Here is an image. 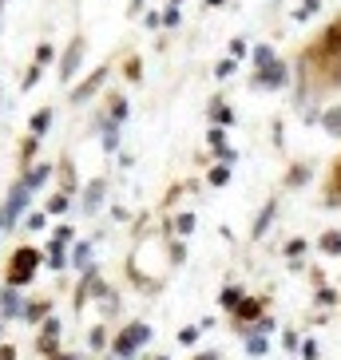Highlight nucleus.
I'll use <instances>...</instances> for the list:
<instances>
[{
  "label": "nucleus",
  "instance_id": "obj_3",
  "mask_svg": "<svg viewBox=\"0 0 341 360\" xmlns=\"http://www.w3.org/2000/svg\"><path fill=\"white\" fill-rule=\"evenodd\" d=\"M112 76H115V72H112V63H99L92 76H83L80 83L72 87V103H76V107L92 103V99H96V95L103 92V87H107V79H112Z\"/></svg>",
  "mask_w": 341,
  "mask_h": 360
},
{
  "label": "nucleus",
  "instance_id": "obj_46",
  "mask_svg": "<svg viewBox=\"0 0 341 360\" xmlns=\"http://www.w3.org/2000/svg\"><path fill=\"white\" fill-rule=\"evenodd\" d=\"M0 360H17V348H12V345H0Z\"/></svg>",
  "mask_w": 341,
  "mask_h": 360
},
{
  "label": "nucleus",
  "instance_id": "obj_23",
  "mask_svg": "<svg viewBox=\"0 0 341 360\" xmlns=\"http://www.w3.org/2000/svg\"><path fill=\"white\" fill-rule=\"evenodd\" d=\"M40 142H44V139L24 135V142H20V171H28V167L36 162V155H40Z\"/></svg>",
  "mask_w": 341,
  "mask_h": 360
},
{
  "label": "nucleus",
  "instance_id": "obj_15",
  "mask_svg": "<svg viewBox=\"0 0 341 360\" xmlns=\"http://www.w3.org/2000/svg\"><path fill=\"white\" fill-rule=\"evenodd\" d=\"M322 198H325V206H341V155H338V162L329 167V178H325Z\"/></svg>",
  "mask_w": 341,
  "mask_h": 360
},
{
  "label": "nucleus",
  "instance_id": "obj_47",
  "mask_svg": "<svg viewBox=\"0 0 341 360\" xmlns=\"http://www.w3.org/2000/svg\"><path fill=\"white\" fill-rule=\"evenodd\" d=\"M92 348H103V329H92Z\"/></svg>",
  "mask_w": 341,
  "mask_h": 360
},
{
  "label": "nucleus",
  "instance_id": "obj_43",
  "mask_svg": "<svg viewBox=\"0 0 341 360\" xmlns=\"http://www.w3.org/2000/svg\"><path fill=\"white\" fill-rule=\"evenodd\" d=\"M246 348H250L254 357H262V352H266V337H254V341H250V345H246Z\"/></svg>",
  "mask_w": 341,
  "mask_h": 360
},
{
  "label": "nucleus",
  "instance_id": "obj_41",
  "mask_svg": "<svg viewBox=\"0 0 341 360\" xmlns=\"http://www.w3.org/2000/svg\"><path fill=\"white\" fill-rule=\"evenodd\" d=\"M333 301H338L333 289H318V305H333Z\"/></svg>",
  "mask_w": 341,
  "mask_h": 360
},
{
  "label": "nucleus",
  "instance_id": "obj_18",
  "mask_svg": "<svg viewBox=\"0 0 341 360\" xmlns=\"http://www.w3.org/2000/svg\"><path fill=\"white\" fill-rule=\"evenodd\" d=\"M52 119H56V111L52 107H40V111H32V119H28V135H36V139H44L52 131Z\"/></svg>",
  "mask_w": 341,
  "mask_h": 360
},
{
  "label": "nucleus",
  "instance_id": "obj_26",
  "mask_svg": "<svg viewBox=\"0 0 341 360\" xmlns=\"http://www.w3.org/2000/svg\"><path fill=\"white\" fill-rule=\"evenodd\" d=\"M262 305H266V301L262 297H250V301H238V305H234V321H250V317H258L262 313Z\"/></svg>",
  "mask_w": 341,
  "mask_h": 360
},
{
  "label": "nucleus",
  "instance_id": "obj_21",
  "mask_svg": "<svg viewBox=\"0 0 341 360\" xmlns=\"http://www.w3.org/2000/svg\"><path fill=\"white\" fill-rule=\"evenodd\" d=\"M56 171H60V190H68V194H76V190H80V174L72 171V158H60V167H56Z\"/></svg>",
  "mask_w": 341,
  "mask_h": 360
},
{
  "label": "nucleus",
  "instance_id": "obj_48",
  "mask_svg": "<svg viewBox=\"0 0 341 360\" xmlns=\"http://www.w3.org/2000/svg\"><path fill=\"white\" fill-rule=\"evenodd\" d=\"M207 4H211V8H218V4H227V0H207Z\"/></svg>",
  "mask_w": 341,
  "mask_h": 360
},
{
  "label": "nucleus",
  "instance_id": "obj_14",
  "mask_svg": "<svg viewBox=\"0 0 341 360\" xmlns=\"http://www.w3.org/2000/svg\"><path fill=\"white\" fill-rule=\"evenodd\" d=\"M0 313L4 317H24V297H20L17 285L4 282V293H0Z\"/></svg>",
  "mask_w": 341,
  "mask_h": 360
},
{
  "label": "nucleus",
  "instance_id": "obj_5",
  "mask_svg": "<svg viewBox=\"0 0 341 360\" xmlns=\"http://www.w3.org/2000/svg\"><path fill=\"white\" fill-rule=\"evenodd\" d=\"M254 87H266V92H282V87H290V63L286 60H270L266 63V67H258V72H254Z\"/></svg>",
  "mask_w": 341,
  "mask_h": 360
},
{
  "label": "nucleus",
  "instance_id": "obj_4",
  "mask_svg": "<svg viewBox=\"0 0 341 360\" xmlns=\"http://www.w3.org/2000/svg\"><path fill=\"white\" fill-rule=\"evenodd\" d=\"M83 52H87V40H83V36H72L64 47V56H60V63H56V79H60V83H72V79H76V72H80V63H83Z\"/></svg>",
  "mask_w": 341,
  "mask_h": 360
},
{
  "label": "nucleus",
  "instance_id": "obj_6",
  "mask_svg": "<svg viewBox=\"0 0 341 360\" xmlns=\"http://www.w3.org/2000/svg\"><path fill=\"white\" fill-rule=\"evenodd\" d=\"M147 341H151V329L135 321V325H127V329H123V337H115L112 352H115V357H123V360H131V357H135V348L147 345Z\"/></svg>",
  "mask_w": 341,
  "mask_h": 360
},
{
  "label": "nucleus",
  "instance_id": "obj_50",
  "mask_svg": "<svg viewBox=\"0 0 341 360\" xmlns=\"http://www.w3.org/2000/svg\"><path fill=\"white\" fill-rule=\"evenodd\" d=\"M0 111H4V87H0Z\"/></svg>",
  "mask_w": 341,
  "mask_h": 360
},
{
  "label": "nucleus",
  "instance_id": "obj_19",
  "mask_svg": "<svg viewBox=\"0 0 341 360\" xmlns=\"http://www.w3.org/2000/svg\"><path fill=\"white\" fill-rule=\"evenodd\" d=\"M318 123H322V131L329 139H341V103L338 107H325L322 115H318Z\"/></svg>",
  "mask_w": 341,
  "mask_h": 360
},
{
  "label": "nucleus",
  "instance_id": "obj_8",
  "mask_svg": "<svg viewBox=\"0 0 341 360\" xmlns=\"http://www.w3.org/2000/svg\"><path fill=\"white\" fill-rule=\"evenodd\" d=\"M92 250H96V237H76V242H72V250H68V266L76 269V273L92 269V266H96Z\"/></svg>",
  "mask_w": 341,
  "mask_h": 360
},
{
  "label": "nucleus",
  "instance_id": "obj_42",
  "mask_svg": "<svg viewBox=\"0 0 341 360\" xmlns=\"http://www.w3.org/2000/svg\"><path fill=\"white\" fill-rule=\"evenodd\" d=\"M143 24H147V28H163V12H147Z\"/></svg>",
  "mask_w": 341,
  "mask_h": 360
},
{
  "label": "nucleus",
  "instance_id": "obj_22",
  "mask_svg": "<svg viewBox=\"0 0 341 360\" xmlns=\"http://www.w3.org/2000/svg\"><path fill=\"white\" fill-rule=\"evenodd\" d=\"M230 178H234V162H214L211 171H207V182H211L214 190L230 187Z\"/></svg>",
  "mask_w": 341,
  "mask_h": 360
},
{
  "label": "nucleus",
  "instance_id": "obj_25",
  "mask_svg": "<svg viewBox=\"0 0 341 360\" xmlns=\"http://www.w3.org/2000/svg\"><path fill=\"white\" fill-rule=\"evenodd\" d=\"M44 257H48V269H68V246H60V242H48Z\"/></svg>",
  "mask_w": 341,
  "mask_h": 360
},
{
  "label": "nucleus",
  "instance_id": "obj_38",
  "mask_svg": "<svg viewBox=\"0 0 341 360\" xmlns=\"http://www.w3.org/2000/svg\"><path fill=\"white\" fill-rule=\"evenodd\" d=\"M238 301H242V289H238V285H227V289H223V309L234 313V305H238Z\"/></svg>",
  "mask_w": 341,
  "mask_h": 360
},
{
  "label": "nucleus",
  "instance_id": "obj_29",
  "mask_svg": "<svg viewBox=\"0 0 341 360\" xmlns=\"http://www.w3.org/2000/svg\"><path fill=\"white\" fill-rule=\"evenodd\" d=\"M250 56H254V72H258V67H266V63L274 60L278 52L270 44H254V47H250Z\"/></svg>",
  "mask_w": 341,
  "mask_h": 360
},
{
  "label": "nucleus",
  "instance_id": "obj_2",
  "mask_svg": "<svg viewBox=\"0 0 341 360\" xmlns=\"http://www.w3.org/2000/svg\"><path fill=\"white\" fill-rule=\"evenodd\" d=\"M28 206H32V190H28V182H24V178H17V182L8 187L4 206H0V234H8V230L24 218V210H28Z\"/></svg>",
  "mask_w": 341,
  "mask_h": 360
},
{
  "label": "nucleus",
  "instance_id": "obj_24",
  "mask_svg": "<svg viewBox=\"0 0 341 360\" xmlns=\"http://www.w3.org/2000/svg\"><path fill=\"white\" fill-rule=\"evenodd\" d=\"M167 230H171L175 237H187L191 230H195V214H191V210H183V214H175V218L167 222Z\"/></svg>",
  "mask_w": 341,
  "mask_h": 360
},
{
  "label": "nucleus",
  "instance_id": "obj_34",
  "mask_svg": "<svg viewBox=\"0 0 341 360\" xmlns=\"http://www.w3.org/2000/svg\"><path fill=\"white\" fill-rule=\"evenodd\" d=\"M313 12H322V0H302V4H298L290 16H293V20H309Z\"/></svg>",
  "mask_w": 341,
  "mask_h": 360
},
{
  "label": "nucleus",
  "instance_id": "obj_11",
  "mask_svg": "<svg viewBox=\"0 0 341 360\" xmlns=\"http://www.w3.org/2000/svg\"><path fill=\"white\" fill-rule=\"evenodd\" d=\"M278 210H282V202H278V198H270V202L258 210V218H254V226H250V237H254V242H262V237L270 234V226H274Z\"/></svg>",
  "mask_w": 341,
  "mask_h": 360
},
{
  "label": "nucleus",
  "instance_id": "obj_36",
  "mask_svg": "<svg viewBox=\"0 0 341 360\" xmlns=\"http://www.w3.org/2000/svg\"><path fill=\"white\" fill-rule=\"evenodd\" d=\"M246 52H250V40H246V36H234L227 47V56H234V60H246Z\"/></svg>",
  "mask_w": 341,
  "mask_h": 360
},
{
  "label": "nucleus",
  "instance_id": "obj_1",
  "mask_svg": "<svg viewBox=\"0 0 341 360\" xmlns=\"http://www.w3.org/2000/svg\"><path fill=\"white\" fill-rule=\"evenodd\" d=\"M36 266H44V250H36V246H17L12 250V262L4 269V282L8 285H28L36 277Z\"/></svg>",
  "mask_w": 341,
  "mask_h": 360
},
{
  "label": "nucleus",
  "instance_id": "obj_39",
  "mask_svg": "<svg viewBox=\"0 0 341 360\" xmlns=\"http://www.w3.org/2000/svg\"><path fill=\"white\" fill-rule=\"evenodd\" d=\"M302 253H306V237H290V242H286V257H290V262H298Z\"/></svg>",
  "mask_w": 341,
  "mask_h": 360
},
{
  "label": "nucleus",
  "instance_id": "obj_51",
  "mask_svg": "<svg viewBox=\"0 0 341 360\" xmlns=\"http://www.w3.org/2000/svg\"><path fill=\"white\" fill-rule=\"evenodd\" d=\"M167 4H183V0H167Z\"/></svg>",
  "mask_w": 341,
  "mask_h": 360
},
{
  "label": "nucleus",
  "instance_id": "obj_33",
  "mask_svg": "<svg viewBox=\"0 0 341 360\" xmlns=\"http://www.w3.org/2000/svg\"><path fill=\"white\" fill-rule=\"evenodd\" d=\"M32 60H36V63H44V67H48V63H56V44H48V40H44V44H36Z\"/></svg>",
  "mask_w": 341,
  "mask_h": 360
},
{
  "label": "nucleus",
  "instance_id": "obj_27",
  "mask_svg": "<svg viewBox=\"0 0 341 360\" xmlns=\"http://www.w3.org/2000/svg\"><path fill=\"white\" fill-rule=\"evenodd\" d=\"M318 250L329 253V257H341V230H325V234L318 237Z\"/></svg>",
  "mask_w": 341,
  "mask_h": 360
},
{
  "label": "nucleus",
  "instance_id": "obj_28",
  "mask_svg": "<svg viewBox=\"0 0 341 360\" xmlns=\"http://www.w3.org/2000/svg\"><path fill=\"white\" fill-rule=\"evenodd\" d=\"M123 79H127V83H139V79H143V60H139V56H127V60H123Z\"/></svg>",
  "mask_w": 341,
  "mask_h": 360
},
{
  "label": "nucleus",
  "instance_id": "obj_16",
  "mask_svg": "<svg viewBox=\"0 0 341 360\" xmlns=\"http://www.w3.org/2000/svg\"><path fill=\"white\" fill-rule=\"evenodd\" d=\"M103 115H107V123L123 127V119H127V99H123L119 92H112L107 99H103Z\"/></svg>",
  "mask_w": 341,
  "mask_h": 360
},
{
  "label": "nucleus",
  "instance_id": "obj_45",
  "mask_svg": "<svg viewBox=\"0 0 341 360\" xmlns=\"http://www.w3.org/2000/svg\"><path fill=\"white\" fill-rule=\"evenodd\" d=\"M143 4H147V0H127V16H139V12H143Z\"/></svg>",
  "mask_w": 341,
  "mask_h": 360
},
{
  "label": "nucleus",
  "instance_id": "obj_31",
  "mask_svg": "<svg viewBox=\"0 0 341 360\" xmlns=\"http://www.w3.org/2000/svg\"><path fill=\"white\" fill-rule=\"evenodd\" d=\"M230 76H238V60H234V56L214 63V79H230Z\"/></svg>",
  "mask_w": 341,
  "mask_h": 360
},
{
  "label": "nucleus",
  "instance_id": "obj_13",
  "mask_svg": "<svg viewBox=\"0 0 341 360\" xmlns=\"http://www.w3.org/2000/svg\"><path fill=\"white\" fill-rule=\"evenodd\" d=\"M309 178H313V162L302 158V162H290V171H286V178H282V187H286V190H302Z\"/></svg>",
  "mask_w": 341,
  "mask_h": 360
},
{
  "label": "nucleus",
  "instance_id": "obj_49",
  "mask_svg": "<svg viewBox=\"0 0 341 360\" xmlns=\"http://www.w3.org/2000/svg\"><path fill=\"white\" fill-rule=\"evenodd\" d=\"M4 4H8V0H0V20H4Z\"/></svg>",
  "mask_w": 341,
  "mask_h": 360
},
{
  "label": "nucleus",
  "instance_id": "obj_9",
  "mask_svg": "<svg viewBox=\"0 0 341 360\" xmlns=\"http://www.w3.org/2000/svg\"><path fill=\"white\" fill-rule=\"evenodd\" d=\"M207 147H211V155H218V162H238V151L227 142V127H211L207 131Z\"/></svg>",
  "mask_w": 341,
  "mask_h": 360
},
{
  "label": "nucleus",
  "instance_id": "obj_20",
  "mask_svg": "<svg viewBox=\"0 0 341 360\" xmlns=\"http://www.w3.org/2000/svg\"><path fill=\"white\" fill-rule=\"evenodd\" d=\"M44 210H48V218H64L68 210H72V194H68V190H56L48 202H44Z\"/></svg>",
  "mask_w": 341,
  "mask_h": 360
},
{
  "label": "nucleus",
  "instance_id": "obj_35",
  "mask_svg": "<svg viewBox=\"0 0 341 360\" xmlns=\"http://www.w3.org/2000/svg\"><path fill=\"white\" fill-rule=\"evenodd\" d=\"M52 242H60V246H72V242H76V230H72L68 222H60V226L52 230Z\"/></svg>",
  "mask_w": 341,
  "mask_h": 360
},
{
  "label": "nucleus",
  "instance_id": "obj_10",
  "mask_svg": "<svg viewBox=\"0 0 341 360\" xmlns=\"http://www.w3.org/2000/svg\"><path fill=\"white\" fill-rule=\"evenodd\" d=\"M20 178L28 182V190H32V194H40V190L56 178V167H52V162H32L28 171H20Z\"/></svg>",
  "mask_w": 341,
  "mask_h": 360
},
{
  "label": "nucleus",
  "instance_id": "obj_37",
  "mask_svg": "<svg viewBox=\"0 0 341 360\" xmlns=\"http://www.w3.org/2000/svg\"><path fill=\"white\" fill-rule=\"evenodd\" d=\"M48 309H52V301H32V305L24 309V321H32V325H36V321L48 313Z\"/></svg>",
  "mask_w": 341,
  "mask_h": 360
},
{
  "label": "nucleus",
  "instance_id": "obj_30",
  "mask_svg": "<svg viewBox=\"0 0 341 360\" xmlns=\"http://www.w3.org/2000/svg\"><path fill=\"white\" fill-rule=\"evenodd\" d=\"M40 76H44V63L32 60V67H28V72H24V79H20V92H32L36 83H40Z\"/></svg>",
  "mask_w": 341,
  "mask_h": 360
},
{
  "label": "nucleus",
  "instance_id": "obj_44",
  "mask_svg": "<svg viewBox=\"0 0 341 360\" xmlns=\"http://www.w3.org/2000/svg\"><path fill=\"white\" fill-rule=\"evenodd\" d=\"M179 341H183V345H195V341H198V329H183Z\"/></svg>",
  "mask_w": 341,
  "mask_h": 360
},
{
  "label": "nucleus",
  "instance_id": "obj_52",
  "mask_svg": "<svg viewBox=\"0 0 341 360\" xmlns=\"http://www.w3.org/2000/svg\"><path fill=\"white\" fill-rule=\"evenodd\" d=\"M0 332H4V325H0Z\"/></svg>",
  "mask_w": 341,
  "mask_h": 360
},
{
  "label": "nucleus",
  "instance_id": "obj_17",
  "mask_svg": "<svg viewBox=\"0 0 341 360\" xmlns=\"http://www.w3.org/2000/svg\"><path fill=\"white\" fill-rule=\"evenodd\" d=\"M56 345H60V321H48V325H44V332L36 337V352H40V357H52V352H56Z\"/></svg>",
  "mask_w": 341,
  "mask_h": 360
},
{
  "label": "nucleus",
  "instance_id": "obj_12",
  "mask_svg": "<svg viewBox=\"0 0 341 360\" xmlns=\"http://www.w3.org/2000/svg\"><path fill=\"white\" fill-rule=\"evenodd\" d=\"M207 119H211V127H234L238 123V115H234V107H230L227 99H211V103H207Z\"/></svg>",
  "mask_w": 341,
  "mask_h": 360
},
{
  "label": "nucleus",
  "instance_id": "obj_53",
  "mask_svg": "<svg viewBox=\"0 0 341 360\" xmlns=\"http://www.w3.org/2000/svg\"><path fill=\"white\" fill-rule=\"evenodd\" d=\"M159 360H167V357H159Z\"/></svg>",
  "mask_w": 341,
  "mask_h": 360
},
{
  "label": "nucleus",
  "instance_id": "obj_32",
  "mask_svg": "<svg viewBox=\"0 0 341 360\" xmlns=\"http://www.w3.org/2000/svg\"><path fill=\"white\" fill-rule=\"evenodd\" d=\"M179 24H183V8H179V4H167V8H163V28L175 32Z\"/></svg>",
  "mask_w": 341,
  "mask_h": 360
},
{
  "label": "nucleus",
  "instance_id": "obj_7",
  "mask_svg": "<svg viewBox=\"0 0 341 360\" xmlns=\"http://www.w3.org/2000/svg\"><path fill=\"white\" fill-rule=\"evenodd\" d=\"M103 198H107V174H99V178H92L87 187H83L80 194V214H99V206H103Z\"/></svg>",
  "mask_w": 341,
  "mask_h": 360
},
{
  "label": "nucleus",
  "instance_id": "obj_40",
  "mask_svg": "<svg viewBox=\"0 0 341 360\" xmlns=\"http://www.w3.org/2000/svg\"><path fill=\"white\" fill-rule=\"evenodd\" d=\"M48 226V210H36V214H28V230H44Z\"/></svg>",
  "mask_w": 341,
  "mask_h": 360
}]
</instances>
